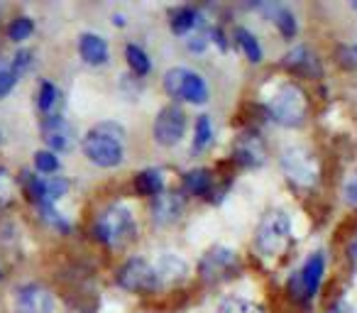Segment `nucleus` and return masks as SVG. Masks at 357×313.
Returning <instances> with one entry per match:
<instances>
[{
  "label": "nucleus",
  "mask_w": 357,
  "mask_h": 313,
  "mask_svg": "<svg viewBox=\"0 0 357 313\" xmlns=\"http://www.w3.org/2000/svg\"><path fill=\"white\" fill-rule=\"evenodd\" d=\"M123 130L113 123H103L93 128L84 137V154L96 167H118L123 162Z\"/></svg>",
  "instance_id": "1"
},
{
  "label": "nucleus",
  "mask_w": 357,
  "mask_h": 313,
  "mask_svg": "<svg viewBox=\"0 0 357 313\" xmlns=\"http://www.w3.org/2000/svg\"><path fill=\"white\" fill-rule=\"evenodd\" d=\"M269 113L284 128H296L303 123L308 113V100L298 86L287 84L274 93V98L269 100Z\"/></svg>",
  "instance_id": "2"
},
{
  "label": "nucleus",
  "mask_w": 357,
  "mask_h": 313,
  "mask_svg": "<svg viewBox=\"0 0 357 313\" xmlns=\"http://www.w3.org/2000/svg\"><path fill=\"white\" fill-rule=\"evenodd\" d=\"M96 240L105 245H125L135 235V220L125 206H110L98 215L93 225Z\"/></svg>",
  "instance_id": "3"
},
{
  "label": "nucleus",
  "mask_w": 357,
  "mask_h": 313,
  "mask_svg": "<svg viewBox=\"0 0 357 313\" xmlns=\"http://www.w3.org/2000/svg\"><path fill=\"white\" fill-rule=\"evenodd\" d=\"M289 235H291V218L284 211H272L264 215L257 228V247L272 257L287 247Z\"/></svg>",
  "instance_id": "4"
},
{
  "label": "nucleus",
  "mask_w": 357,
  "mask_h": 313,
  "mask_svg": "<svg viewBox=\"0 0 357 313\" xmlns=\"http://www.w3.org/2000/svg\"><path fill=\"white\" fill-rule=\"evenodd\" d=\"M118 284L125 289V291H154L157 287V274H154V267L144 259H128V262L120 267L118 272Z\"/></svg>",
  "instance_id": "5"
},
{
  "label": "nucleus",
  "mask_w": 357,
  "mask_h": 313,
  "mask_svg": "<svg viewBox=\"0 0 357 313\" xmlns=\"http://www.w3.org/2000/svg\"><path fill=\"white\" fill-rule=\"evenodd\" d=\"M186 130V113L178 105H167L159 110L157 120H154V139L164 147H172L178 139L184 137Z\"/></svg>",
  "instance_id": "6"
},
{
  "label": "nucleus",
  "mask_w": 357,
  "mask_h": 313,
  "mask_svg": "<svg viewBox=\"0 0 357 313\" xmlns=\"http://www.w3.org/2000/svg\"><path fill=\"white\" fill-rule=\"evenodd\" d=\"M323 269H326V259L323 254H311L308 262L303 264L301 272H296L289 282L294 298H311L318 291V284H321Z\"/></svg>",
  "instance_id": "7"
},
{
  "label": "nucleus",
  "mask_w": 357,
  "mask_h": 313,
  "mask_svg": "<svg viewBox=\"0 0 357 313\" xmlns=\"http://www.w3.org/2000/svg\"><path fill=\"white\" fill-rule=\"evenodd\" d=\"M282 165L289 179L298 186H311L313 181L318 179V167H316V162H313V157L298 147H291L284 152Z\"/></svg>",
  "instance_id": "8"
},
{
  "label": "nucleus",
  "mask_w": 357,
  "mask_h": 313,
  "mask_svg": "<svg viewBox=\"0 0 357 313\" xmlns=\"http://www.w3.org/2000/svg\"><path fill=\"white\" fill-rule=\"evenodd\" d=\"M54 298L40 284H27L15 296V313H52Z\"/></svg>",
  "instance_id": "9"
},
{
  "label": "nucleus",
  "mask_w": 357,
  "mask_h": 313,
  "mask_svg": "<svg viewBox=\"0 0 357 313\" xmlns=\"http://www.w3.org/2000/svg\"><path fill=\"white\" fill-rule=\"evenodd\" d=\"M42 139L52 147V152H61L74 144V128L66 123L64 115H47L42 123Z\"/></svg>",
  "instance_id": "10"
},
{
  "label": "nucleus",
  "mask_w": 357,
  "mask_h": 313,
  "mask_svg": "<svg viewBox=\"0 0 357 313\" xmlns=\"http://www.w3.org/2000/svg\"><path fill=\"white\" fill-rule=\"evenodd\" d=\"M152 267H154V274H157V287L176 284L186 277V262L174 252L159 254L157 264H152Z\"/></svg>",
  "instance_id": "11"
},
{
  "label": "nucleus",
  "mask_w": 357,
  "mask_h": 313,
  "mask_svg": "<svg viewBox=\"0 0 357 313\" xmlns=\"http://www.w3.org/2000/svg\"><path fill=\"white\" fill-rule=\"evenodd\" d=\"M181 211H184V201H181L178 194H164L162 191L159 196H154V201H152L154 223H159V225L174 223V220L181 215Z\"/></svg>",
  "instance_id": "12"
},
{
  "label": "nucleus",
  "mask_w": 357,
  "mask_h": 313,
  "mask_svg": "<svg viewBox=\"0 0 357 313\" xmlns=\"http://www.w3.org/2000/svg\"><path fill=\"white\" fill-rule=\"evenodd\" d=\"M233 264H235V254L230 252V250L215 247V250H211L204 259H201V274H204L208 282H213V279L223 277Z\"/></svg>",
  "instance_id": "13"
},
{
  "label": "nucleus",
  "mask_w": 357,
  "mask_h": 313,
  "mask_svg": "<svg viewBox=\"0 0 357 313\" xmlns=\"http://www.w3.org/2000/svg\"><path fill=\"white\" fill-rule=\"evenodd\" d=\"M79 54L91 66L105 64L108 61V45H105L103 37L93 35V32H84L79 37Z\"/></svg>",
  "instance_id": "14"
},
{
  "label": "nucleus",
  "mask_w": 357,
  "mask_h": 313,
  "mask_svg": "<svg viewBox=\"0 0 357 313\" xmlns=\"http://www.w3.org/2000/svg\"><path fill=\"white\" fill-rule=\"evenodd\" d=\"M284 64H287L289 69L298 71V74H308V76L321 74V66H318L316 56H313L306 47H298V49H294L291 54H287Z\"/></svg>",
  "instance_id": "15"
},
{
  "label": "nucleus",
  "mask_w": 357,
  "mask_h": 313,
  "mask_svg": "<svg viewBox=\"0 0 357 313\" xmlns=\"http://www.w3.org/2000/svg\"><path fill=\"white\" fill-rule=\"evenodd\" d=\"M181 100H189V103H206L208 100V86L194 71H189V76H186L184 89H181Z\"/></svg>",
  "instance_id": "16"
},
{
  "label": "nucleus",
  "mask_w": 357,
  "mask_h": 313,
  "mask_svg": "<svg viewBox=\"0 0 357 313\" xmlns=\"http://www.w3.org/2000/svg\"><path fill=\"white\" fill-rule=\"evenodd\" d=\"M135 189H137V194H142V196H159L164 189L162 174L154 171V169L139 171V174L135 176Z\"/></svg>",
  "instance_id": "17"
},
{
  "label": "nucleus",
  "mask_w": 357,
  "mask_h": 313,
  "mask_svg": "<svg viewBox=\"0 0 357 313\" xmlns=\"http://www.w3.org/2000/svg\"><path fill=\"white\" fill-rule=\"evenodd\" d=\"M218 313H264V311L262 306H257V303L245 296H225L218 303Z\"/></svg>",
  "instance_id": "18"
},
{
  "label": "nucleus",
  "mask_w": 357,
  "mask_h": 313,
  "mask_svg": "<svg viewBox=\"0 0 357 313\" xmlns=\"http://www.w3.org/2000/svg\"><path fill=\"white\" fill-rule=\"evenodd\" d=\"M125 56H128V64H130V69H132V74H137V76L149 74L152 61H149V56L144 49H139L137 45H130L128 49H125Z\"/></svg>",
  "instance_id": "19"
},
{
  "label": "nucleus",
  "mask_w": 357,
  "mask_h": 313,
  "mask_svg": "<svg viewBox=\"0 0 357 313\" xmlns=\"http://www.w3.org/2000/svg\"><path fill=\"white\" fill-rule=\"evenodd\" d=\"M196 22H199V15H196L194 8H178L172 15V32L174 35H186Z\"/></svg>",
  "instance_id": "20"
},
{
  "label": "nucleus",
  "mask_w": 357,
  "mask_h": 313,
  "mask_svg": "<svg viewBox=\"0 0 357 313\" xmlns=\"http://www.w3.org/2000/svg\"><path fill=\"white\" fill-rule=\"evenodd\" d=\"M189 76V69H181V66H174L164 74V89L172 98H181V89H184V81Z\"/></svg>",
  "instance_id": "21"
},
{
  "label": "nucleus",
  "mask_w": 357,
  "mask_h": 313,
  "mask_svg": "<svg viewBox=\"0 0 357 313\" xmlns=\"http://www.w3.org/2000/svg\"><path fill=\"white\" fill-rule=\"evenodd\" d=\"M186 189L196 196H204L208 194L211 189V171L208 169H196L191 174H186Z\"/></svg>",
  "instance_id": "22"
},
{
  "label": "nucleus",
  "mask_w": 357,
  "mask_h": 313,
  "mask_svg": "<svg viewBox=\"0 0 357 313\" xmlns=\"http://www.w3.org/2000/svg\"><path fill=\"white\" fill-rule=\"evenodd\" d=\"M238 45L243 47V52L248 54V59L252 61V64H257V61H262V49H259V42L255 40V35H250L248 30H238Z\"/></svg>",
  "instance_id": "23"
},
{
  "label": "nucleus",
  "mask_w": 357,
  "mask_h": 313,
  "mask_svg": "<svg viewBox=\"0 0 357 313\" xmlns=\"http://www.w3.org/2000/svg\"><path fill=\"white\" fill-rule=\"evenodd\" d=\"M211 137H213V130H211V120L208 115H201L196 120V137H194V152H204L211 144Z\"/></svg>",
  "instance_id": "24"
},
{
  "label": "nucleus",
  "mask_w": 357,
  "mask_h": 313,
  "mask_svg": "<svg viewBox=\"0 0 357 313\" xmlns=\"http://www.w3.org/2000/svg\"><path fill=\"white\" fill-rule=\"evenodd\" d=\"M35 167L40 174H54L56 169H59V157H56L52 149H40V152L35 154Z\"/></svg>",
  "instance_id": "25"
},
{
  "label": "nucleus",
  "mask_w": 357,
  "mask_h": 313,
  "mask_svg": "<svg viewBox=\"0 0 357 313\" xmlns=\"http://www.w3.org/2000/svg\"><path fill=\"white\" fill-rule=\"evenodd\" d=\"M32 30H35V22L30 17H15L8 27V35H10L13 42H25L32 35Z\"/></svg>",
  "instance_id": "26"
},
{
  "label": "nucleus",
  "mask_w": 357,
  "mask_h": 313,
  "mask_svg": "<svg viewBox=\"0 0 357 313\" xmlns=\"http://www.w3.org/2000/svg\"><path fill=\"white\" fill-rule=\"evenodd\" d=\"M15 84H17V74L13 69V61L0 59V98L10 93Z\"/></svg>",
  "instance_id": "27"
},
{
  "label": "nucleus",
  "mask_w": 357,
  "mask_h": 313,
  "mask_svg": "<svg viewBox=\"0 0 357 313\" xmlns=\"http://www.w3.org/2000/svg\"><path fill=\"white\" fill-rule=\"evenodd\" d=\"M56 100H59V93H56L54 84H50V81H42V86H40V110H42V113L52 115Z\"/></svg>",
  "instance_id": "28"
},
{
  "label": "nucleus",
  "mask_w": 357,
  "mask_h": 313,
  "mask_svg": "<svg viewBox=\"0 0 357 313\" xmlns=\"http://www.w3.org/2000/svg\"><path fill=\"white\" fill-rule=\"evenodd\" d=\"M15 196V181L6 169H0V206H8Z\"/></svg>",
  "instance_id": "29"
},
{
  "label": "nucleus",
  "mask_w": 357,
  "mask_h": 313,
  "mask_svg": "<svg viewBox=\"0 0 357 313\" xmlns=\"http://www.w3.org/2000/svg\"><path fill=\"white\" fill-rule=\"evenodd\" d=\"M277 25H279V30H282V35L287 37V40H291V37L296 35V20H294V15L289 10H279Z\"/></svg>",
  "instance_id": "30"
},
{
  "label": "nucleus",
  "mask_w": 357,
  "mask_h": 313,
  "mask_svg": "<svg viewBox=\"0 0 357 313\" xmlns=\"http://www.w3.org/2000/svg\"><path fill=\"white\" fill-rule=\"evenodd\" d=\"M30 64H32V52H27V49L17 52L15 59H13V69H15V74H17V76H20L22 71L30 69Z\"/></svg>",
  "instance_id": "31"
},
{
  "label": "nucleus",
  "mask_w": 357,
  "mask_h": 313,
  "mask_svg": "<svg viewBox=\"0 0 357 313\" xmlns=\"http://www.w3.org/2000/svg\"><path fill=\"white\" fill-rule=\"evenodd\" d=\"M206 45H208V32H201V35H194L189 40V49L191 52H204Z\"/></svg>",
  "instance_id": "32"
},
{
  "label": "nucleus",
  "mask_w": 357,
  "mask_h": 313,
  "mask_svg": "<svg viewBox=\"0 0 357 313\" xmlns=\"http://www.w3.org/2000/svg\"><path fill=\"white\" fill-rule=\"evenodd\" d=\"M345 201L350 206H357V174L352 176L350 181H347V186H345Z\"/></svg>",
  "instance_id": "33"
},
{
  "label": "nucleus",
  "mask_w": 357,
  "mask_h": 313,
  "mask_svg": "<svg viewBox=\"0 0 357 313\" xmlns=\"http://www.w3.org/2000/svg\"><path fill=\"white\" fill-rule=\"evenodd\" d=\"M326 313H352V308L347 306V303H333V306L328 308Z\"/></svg>",
  "instance_id": "34"
},
{
  "label": "nucleus",
  "mask_w": 357,
  "mask_h": 313,
  "mask_svg": "<svg viewBox=\"0 0 357 313\" xmlns=\"http://www.w3.org/2000/svg\"><path fill=\"white\" fill-rule=\"evenodd\" d=\"M350 257H352V262H355V267H357V240L350 245Z\"/></svg>",
  "instance_id": "35"
},
{
  "label": "nucleus",
  "mask_w": 357,
  "mask_h": 313,
  "mask_svg": "<svg viewBox=\"0 0 357 313\" xmlns=\"http://www.w3.org/2000/svg\"><path fill=\"white\" fill-rule=\"evenodd\" d=\"M115 25H125V17L123 15H115Z\"/></svg>",
  "instance_id": "36"
}]
</instances>
